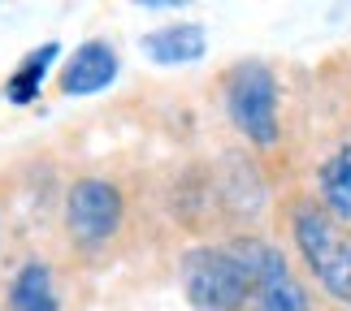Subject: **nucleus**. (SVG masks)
Segmentation results:
<instances>
[{"instance_id": "nucleus-1", "label": "nucleus", "mask_w": 351, "mask_h": 311, "mask_svg": "<svg viewBox=\"0 0 351 311\" xmlns=\"http://www.w3.org/2000/svg\"><path fill=\"white\" fill-rule=\"evenodd\" d=\"M291 229L304 264L326 286V294L351 307V234L343 229V221H334L317 204H300L291 216Z\"/></svg>"}, {"instance_id": "nucleus-2", "label": "nucleus", "mask_w": 351, "mask_h": 311, "mask_svg": "<svg viewBox=\"0 0 351 311\" xmlns=\"http://www.w3.org/2000/svg\"><path fill=\"white\" fill-rule=\"evenodd\" d=\"M182 290L195 311H239L252 299V281L230 247H195L182 255Z\"/></svg>"}, {"instance_id": "nucleus-3", "label": "nucleus", "mask_w": 351, "mask_h": 311, "mask_svg": "<svg viewBox=\"0 0 351 311\" xmlns=\"http://www.w3.org/2000/svg\"><path fill=\"white\" fill-rule=\"evenodd\" d=\"M226 113L256 147L278 143V78L261 61H243L226 78Z\"/></svg>"}, {"instance_id": "nucleus-4", "label": "nucleus", "mask_w": 351, "mask_h": 311, "mask_svg": "<svg viewBox=\"0 0 351 311\" xmlns=\"http://www.w3.org/2000/svg\"><path fill=\"white\" fill-rule=\"evenodd\" d=\"M230 251H234V260L243 264V273H247V281H252L256 311H308L304 286L291 277L287 260H282V255L269 247V242L239 238Z\"/></svg>"}, {"instance_id": "nucleus-5", "label": "nucleus", "mask_w": 351, "mask_h": 311, "mask_svg": "<svg viewBox=\"0 0 351 311\" xmlns=\"http://www.w3.org/2000/svg\"><path fill=\"white\" fill-rule=\"evenodd\" d=\"M65 225L83 247L113 238L121 225V191L104 178H78L65 195Z\"/></svg>"}, {"instance_id": "nucleus-6", "label": "nucleus", "mask_w": 351, "mask_h": 311, "mask_svg": "<svg viewBox=\"0 0 351 311\" xmlns=\"http://www.w3.org/2000/svg\"><path fill=\"white\" fill-rule=\"evenodd\" d=\"M117 70H121L117 52L104 44V39H91V44H83L70 61H65L61 91L65 96H96V91H104L117 78Z\"/></svg>"}, {"instance_id": "nucleus-7", "label": "nucleus", "mask_w": 351, "mask_h": 311, "mask_svg": "<svg viewBox=\"0 0 351 311\" xmlns=\"http://www.w3.org/2000/svg\"><path fill=\"white\" fill-rule=\"evenodd\" d=\"M208 48L204 39V26L195 22H173V26H160V31L143 35V57L156 61V65H186V61H199Z\"/></svg>"}, {"instance_id": "nucleus-8", "label": "nucleus", "mask_w": 351, "mask_h": 311, "mask_svg": "<svg viewBox=\"0 0 351 311\" xmlns=\"http://www.w3.org/2000/svg\"><path fill=\"white\" fill-rule=\"evenodd\" d=\"M9 307L13 311H57V281H52L48 264H22V273L13 277L9 290Z\"/></svg>"}, {"instance_id": "nucleus-9", "label": "nucleus", "mask_w": 351, "mask_h": 311, "mask_svg": "<svg viewBox=\"0 0 351 311\" xmlns=\"http://www.w3.org/2000/svg\"><path fill=\"white\" fill-rule=\"evenodd\" d=\"M321 199L334 221H351V147L321 165Z\"/></svg>"}, {"instance_id": "nucleus-10", "label": "nucleus", "mask_w": 351, "mask_h": 311, "mask_svg": "<svg viewBox=\"0 0 351 311\" xmlns=\"http://www.w3.org/2000/svg\"><path fill=\"white\" fill-rule=\"evenodd\" d=\"M57 48H61V44H39L31 57H26L18 70H13L9 87H5V100H9V104H31V100L39 96V83H44L48 65L57 61Z\"/></svg>"}]
</instances>
